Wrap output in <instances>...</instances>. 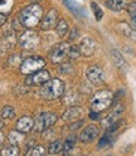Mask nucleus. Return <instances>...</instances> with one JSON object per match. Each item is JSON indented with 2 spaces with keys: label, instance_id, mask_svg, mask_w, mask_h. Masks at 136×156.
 <instances>
[{
  "label": "nucleus",
  "instance_id": "20",
  "mask_svg": "<svg viewBox=\"0 0 136 156\" xmlns=\"http://www.w3.org/2000/svg\"><path fill=\"white\" fill-rule=\"evenodd\" d=\"M55 32H57L58 37H61V38H63L64 35L68 34V32H70V25H68L66 19H61V20H58V23L55 25Z\"/></svg>",
  "mask_w": 136,
  "mask_h": 156
},
{
  "label": "nucleus",
  "instance_id": "2",
  "mask_svg": "<svg viewBox=\"0 0 136 156\" xmlns=\"http://www.w3.org/2000/svg\"><path fill=\"white\" fill-rule=\"evenodd\" d=\"M41 94L45 100H57L64 94V83L59 78L49 80L45 84H43Z\"/></svg>",
  "mask_w": 136,
  "mask_h": 156
},
{
  "label": "nucleus",
  "instance_id": "9",
  "mask_svg": "<svg viewBox=\"0 0 136 156\" xmlns=\"http://www.w3.org/2000/svg\"><path fill=\"white\" fill-rule=\"evenodd\" d=\"M123 110H125V107L122 105H117V106H115L113 107V110L105 117V119L102 120V126L105 129H109L110 126H112L115 122H117L120 120V117L122 116L123 113Z\"/></svg>",
  "mask_w": 136,
  "mask_h": 156
},
{
  "label": "nucleus",
  "instance_id": "38",
  "mask_svg": "<svg viewBox=\"0 0 136 156\" xmlns=\"http://www.w3.org/2000/svg\"><path fill=\"white\" fill-rule=\"evenodd\" d=\"M90 116H91V119H97V117L100 116V112H96V111H92L91 113H90Z\"/></svg>",
  "mask_w": 136,
  "mask_h": 156
},
{
  "label": "nucleus",
  "instance_id": "15",
  "mask_svg": "<svg viewBox=\"0 0 136 156\" xmlns=\"http://www.w3.org/2000/svg\"><path fill=\"white\" fill-rule=\"evenodd\" d=\"M34 127V120L30 116H23L16 121V130L23 133H28Z\"/></svg>",
  "mask_w": 136,
  "mask_h": 156
},
{
  "label": "nucleus",
  "instance_id": "25",
  "mask_svg": "<svg viewBox=\"0 0 136 156\" xmlns=\"http://www.w3.org/2000/svg\"><path fill=\"white\" fill-rule=\"evenodd\" d=\"M74 146H76V137L74 136H70V137H67L66 142L63 144V150L64 154L67 155L68 152H71L73 149H74Z\"/></svg>",
  "mask_w": 136,
  "mask_h": 156
},
{
  "label": "nucleus",
  "instance_id": "29",
  "mask_svg": "<svg viewBox=\"0 0 136 156\" xmlns=\"http://www.w3.org/2000/svg\"><path fill=\"white\" fill-rule=\"evenodd\" d=\"M127 13L131 18V22L134 25H136V2H132L127 5Z\"/></svg>",
  "mask_w": 136,
  "mask_h": 156
},
{
  "label": "nucleus",
  "instance_id": "33",
  "mask_svg": "<svg viewBox=\"0 0 136 156\" xmlns=\"http://www.w3.org/2000/svg\"><path fill=\"white\" fill-rule=\"evenodd\" d=\"M78 38H80V30H78V29L73 28L72 30H70V37H68L70 42H74V41H77Z\"/></svg>",
  "mask_w": 136,
  "mask_h": 156
},
{
  "label": "nucleus",
  "instance_id": "16",
  "mask_svg": "<svg viewBox=\"0 0 136 156\" xmlns=\"http://www.w3.org/2000/svg\"><path fill=\"white\" fill-rule=\"evenodd\" d=\"M111 57H112V59H113L116 67H117L121 72H126V71L129 69V64H127V62L125 61V58L122 57V54H121L119 51L113 49V51L111 52Z\"/></svg>",
  "mask_w": 136,
  "mask_h": 156
},
{
  "label": "nucleus",
  "instance_id": "8",
  "mask_svg": "<svg viewBox=\"0 0 136 156\" xmlns=\"http://www.w3.org/2000/svg\"><path fill=\"white\" fill-rule=\"evenodd\" d=\"M49 80H51V73L45 69H41L33 74H29L25 80V84H28V86H43Z\"/></svg>",
  "mask_w": 136,
  "mask_h": 156
},
{
  "label": "nucleus",
  "instance_id": "34",
  "mask_svg": "<svg viewBox=\"0 0 136 156\" xmlns=\"http://www.w3.org/2000/svg\"><path fill=\"white\" fill-rule=\"evenodd\" d=\"M72 71V66L70 63H61V67H59V73H63V74H67Z\"/></svg>",
  "mask_w": 136,
  "mask_h": 156
},
{
  "label": "nucleus",
  "instance_id": "1",
  "mask_svg": "<svg viewBox=\"0 0 136 156\" xmlns=\"http://www.w3.org/2000/svg\"><path fill=\"white\" fill-rule=\"evenodd\" d=\"M43 19V8L38 4H32L25 6L20 12L19 15V22H20L22 27L33 29L41 24Z\"/></svg>",
  "mask_w": 136,
  "mask_h": 156
},
{
  "label": "nucleus",
  "instance_id": "17",
  "mask_svg": "<svg viewBox=\"0 0 136 156\" xmlns=\"http://www.w3.org/2000/svg\"><path fill=\"white\" fill-rule=\"evenodd\" d=\"M117 28H119L120 33H122L125 37H127L129 39H131V41L136 42V30L134 28H131L127 23H119Z\"/></svg>",
  "mask_w": 136,
  "mask_h": 156
},
{
  "label": "nucleus",
  "instance_id": "6",
  "mask_svg": "<svg viewBox=\"0 0 136 156\" xmlns=\"http://www.w3.org/2000/svg\"><path fill=\"white\" fill-rule=\"evenodd\" d=\"M86 77L87 81L93 86H102L105 83V72L100 66H90L86 71Z\"/></svg>",
  "mask_w": 136,
  "mask_h": 156
},
{
  "label": "nucleus",
  "instance_id": "37",
  "mask_svg": "<svg viewBox=\"0 0 136 156\" xmlns=\"http://www.w3.org/2000/svg\"><path fill=\"white\" fill-rule=\"evenodd\" d=\"M5 22H6V16L3 15V14H0V25L5 24Z\"/></svg>",
  "mask_w": 136,
  "mask_h": 156
},
{
  "label": "nucleus",
  "instance_id": "12",
  "mask_svg": "<svg viewBox=\"0 0 136 156\" xmlns=\"http://www.w3.org/2000/svg\"><path fill=\"white\" fill-rule=\"evenodd\" d=\"M84 113V110L82 108V107H78V106H72L70 107V108H67L62 116V119L67 122H73L76 120L81 119V117L83 116Z\"/></svg>",
  "mask_w": 136,
  "mask_h": 156
},
{
  "label": "nucleus",
  "instance_id": "27",
  "mask_svg": "<svg viewBox=\"0 0 136 156\" xmlns=\"http://www.w3.org/2000/svg\"><path fill=\"white\" fill-rule=\"evenodd\" d=\"M63 2H64V4H66L68 8H70L74 14H77V15H84L83 9H82V8H80L77 4H74V3L72 2V0H63Z\"/></svg>",
  "mask_w": 136,
  "mask_h": 156
},
{
  "label": "nucleus",
  "instance_id": "22",
  "mask_svg": "<svg viewBox=\"0 0 136 156\" xmlns=\"http://www.w3.org/2000/svg\"><path fill=\"white\" fill-rule=\"evenodd\" d=\"M62 150H63V142L59 139L53 140L52 142H49V145H48V152H49L51 155H57V154H59Z\"/></svg>",
  "mask_w": 136,
  "mask_h": 156
},
{
  "label": "nucleus",
  "instance_id": "5",
  "mask_svg": "<svg viewBox=\"0 0 136 156\" xmlns=\"http://www.w3.org/2000/svg\"><path fill=\"white\" fill-rule=\"evenodd\" d=\"M19 44L25 51H35L41 44V37L34 30H25L19 38Z\"/></svg>",
  "mask_w": 136,
  "mask_h": 156
},
{
  "label": "nucleus",
  "instance_id": "40",
  "mask_svg": "<svg viewBox=\"0 0 136 156\" xmlns=\"http://www.w3.org/2000/svg\"><path fill=\"white\" fill-rule=\"evenodd\" d=\"M3 126H4V123H3V121H0V129H3Z\"/></svg>",
  "mask_w": 136,
  "mask_h": 156
},
{
  "label": "nucleus",
  "instance_id": "23",
  "mask_svg": "<svg viewBox=\"0 0 136 156\" xmlns=\"http://www.w3.org/2000/svg\"><path fill=\"white\" fill-rule=\"evenodd\" d=\"M8 140H9V142L13 144V145H18L19 142H22L24 140V133L20 132V131H18V130H13V131L9 132Z\"/></svg>",
  "mask_w": 136,
  "mask_h": 156
},
{
  "label": "nucleus",
  "instance_id": "32",
  "mask_svg": "<svg viewBox=\"0 0 136 156\" xmlns=\"http://www.w3.org/2000/svg\"><path fill=\"white\" fill-rule=\"evenodd\" d=\"M19 61H20V55L19 54H13L8 58V64L12 66V67H15L19 64Z\"/></svg>",
  "mask_w": 136,
  "mask_h": 156
},
{
  "label": "nucleus",
  "instance_id": "7",
  "mask_svg": "<svg viewBox=\"0 0 136 156\" xmlns=\"http://www.w3.org/2000/svg\"><path fill=\"white\" fill-rule=\"evenodd\" d=\"M68 49H70V45L67 43H59L55 44L49 53V58L52 63L54 64H61L66 61V58L68 57Z\"/></svg>",
  "mask_w": 136,
  "mask_h": 156
},
{
  "label": "nucleus",
  "instance_id": "28",
  "mask_svg": "<svg viewBox=\"0 0 136 156\" xmlns=\"http://www.w3.org/2000/svg\"><path fill=\"white\" fill-rule=\"evenodd\" d=\"M30 156H47V151L43 146L34 145L33 149L30 150Z\"/></svg>",
  "mask_w": 136,
  "mask_h": 156
},
{
  "label": "nucleus",
  "instance_id": "10",
  "mask_svg": "<svg viewBox=\"0 0 136 156\" xmlns=\"http://www.w3.org/2000/svg\"><path fill=\"white\" fill-rule=\"evenodd\" d=\"M100 135V129L98 126L96 125H88L82 130V132L80 133V141L84 142V144H88V142H92L95 141Z\"/></svg>",
  "mask_w": 136,
  "mask_h": 156
},
{
  "label": "nucleus",
  "instance_id": "19",
  "mask_svg": "<svg viewBox=\"0 0 136 156\" xmlns=\"http://www.w3.org/2000/svg\"><path fill=\"white\" fill-rule=\"evenodd\" d=\"M41 117H42V120H43V123H44L45 130L49 129V127H52V126H53V125L57 122V120H58V116H57L54 112H42V113H41Z\"/></svg>",
  "mask_w": 136,
  "mask_h": 156
},
{
  "label": "nucleus",
  "instance_id": "24",
  "mask_svg": "<svg viewBox=\"0 0 136 156\" xmlns=\"http://www.w3.org/2000/svg\"><path fill=\"white\" fill-rule=\"evenodd\" d=\"M15 117V111L12 106H4L2 110V119L3 120H13Z\"/></svg>",
  "mask_w": 136,
  "mask_h": 156
},
{
  "label": "nucleus",
  "instance_id": "39",
  "mask_svg": "<svg viewBox=\"0 0 136 156\" xmlns=\"http://www.w3.org/2000/svg\"><path fill=\"white\" fill-rule=\"evenodd\" d=\"M4 141H5V135H4L2 131H0V146L4 144Z\"/></svg>",
  "mask_w": 136,
  "mask_h": 156
},
{
  "label": "nucleus",
  "instance_id": "26",
  "mask_svg": "<svg viewBox=\"0 0 136 156\" xmlns=\"http://www.w3.org/2000/svg\"><path fill=\"white\" fill-rule=\"evenodd\" d=\"M81 55V51H80V45L77 44H72L70 45V49H68V58H70L71 61H74L77 59Z\"/></svg>",
  "mask_w": 136,
  "mask_h": 156
},
{
  "label": "nucleus",
  "instance_id": "13",
  "mask_svg": "<svg viewBox=\"0 0 136 156\" xmlns=\"http://www.w3.org/2000/svg\"><path fill=\"white\" fill-rule=\"evenodd\" d=\"M15 44H16V37H15V33L13 29L5 32L2 42H0V48H2L3 51H9V49H12V48H14Z\"/></svg>",
  "mask_w": 136,
  "mask_h": 156
},
{
  "label": "nucleus",
  "instance_id": "35",
  "mask_svg": "<svg viewBox=\"0 0 136 156\" xmlns=\"http://www.w3.org/2000/svg\"><path fill=\"white\" fill-rule=\"evenodd\" d=\"M84 123V121L83 120H80V121H73V123H71L68 127H70V130H72V131H76V130H78L81 126Z\"/></svg>",
  "mask_w": 136,
  "mask_h": 156
},
{
  "label": "nucleus",
  "instance_id": "18",
  "mask_svg": "<svg viewBox=\"0 0 136 156\" xmlns=\"http://www.w3.org/2000/svg\"><path fill=\"white\" fill-rule=\"evenodd\" d=\"M106 6H107L110 10L117 13L127 6V0H107V2H106Z\"/></svg>",
  "mask_w": 136,
  "mask_h": 156
},
{
  "label": "nucleus",
  "instance_id": "3",
  "mask_svg": "<svg viewBox=\"0 0 136 156\" xmlns=\"http://www.w3.org/2000/svg\"><path fill=\"white\" fill-rule=\"evenodd\" d=\"M113 101V94L110 90H101L97 91L95 96L92 97L91 101V110L96 112H102L107 110L109 107L112 105Z\"/></svg>",
  "mask_w": 136,
  "mask_h": 156
},
{
  "label": "nucleus",
  "instance_id": "4",
  "mask_svg": "<svg viewBox=\"0 0 136 156\" xmlns=\"http://www.w3.org/2000/svg\"><path fill=\"white\" fill-rule=\"evenodd\" d=\"M45 66V61L42 57H29L27 59H24L20 64V72L24 74H33L38 71L43 69V67Z\"/></svg>",
  "mask_w": 136,
  "mask_h": 156
},
{
  "label": "nucleus",
  "instance_id": "31",
  "mask_svg": "<svg viewBox=\"0 0 136 156\" xmlns=\"http://www.w3.org/2000/svg\"><path fill=\"white\" fill-rule=\"evenodd\" d=\"M91 8H92V10H93V14H95L96 20H97V22H100L101 19L103 18V12L101 10V8L97 5L96 3H91Z\"/></svg>",
  "mask_w": 136,
  "mask_h": 156
},
{
  "label": "nucleus",
  "instance_id": "36",
  "mask_svg": "<svg viewBox=\"0 0 136 156\" xmlns=\"http://www.w3.org/2000/svg\"><path fill=\"white\" fill-rule=\"evenodd\" d=\"M76 100H77L76 93H74L73 91H71V92H70V94H67V96H66L64 102H66V103H72V102H74Z\"/></svg>",
  "mask_w": 136,
  "mask_h": 156
},
{
  "label": "nucleus",
  "instance_id": "14",
  "mask_svg": "<svg viewBox=\"0 0 136 156\" xmlns=\"http://www.w3.org/2000/svg\"><path fill=\"white\" fill-rule=\"evenodd\" d=\"M80 51H81V55L83 57H91L93 55L95 51H96V43L93 39L91 38H84L80 43Z\"/></svg>",
  "mask_w": 136,
  "mask_h": 156
},
{
  "label": "nucleus",
  "instance_id": "21",
  "mask_svg": "<svg viewBox=\"0 0 136 156\" xmlns=\"http://www.w3.org/2000/svg\"><path fill=\"white\" fill-rule=\"evenodd\" d=\"M19 154H20V150H19L18 145H13V144L5 146L0 151L2 156H19Z\"/></svg>",
  "mask_w": 136,
  "mask_h": 156
},
{
  "label": "nucleus",
  "instance_id": "11",
  "mask_svg": "<svg viewBox=\"0 0 136 156\" xmlns=\"http://www.w3.org/2000/svg\"><path fill=\"white\" fill-rule=\"evenodd\" d=\"M58 23V12L55 9H51L49 12L45 14V16L42 19L41 22V28L43 30H51L52 28H54Z\"/></svg>",
  "mask_w": 136,
  "mask_h": 156
},
{
  "label": "nucleus",
  "instance_id": "30",
  "mask_svg": "<svg viewBox=\"0 0 136 156\" xmlns=\"http://www.w3.org/2000/svg\"><path fill=\"white\" fill-rule=\"evenodd\" d=\"M34 131L37 132V133H42V132H44V130H45V127H44V123H43V120H42V117H41V115L37 117V120L34 121Z\"/></svg>",
  "mask_w": 136,
  "mask_h": 156
}]
</instances>
